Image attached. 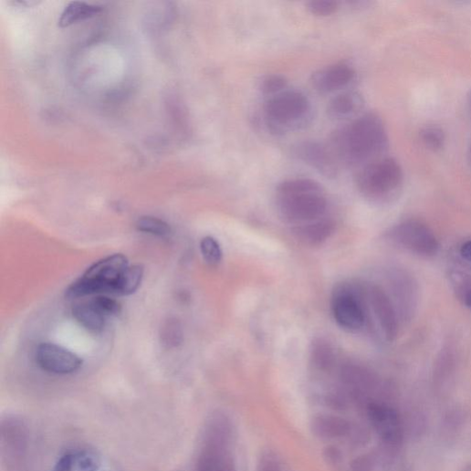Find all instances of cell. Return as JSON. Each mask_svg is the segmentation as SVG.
I'll use <instances>...</instances> for the list:
<instances>
[{
  "label": "cell",
  "instance_id": "obj_24",
  "mask_svg": "<svg viewBox=\"0 0 471 471\" xmlns=\"http://www.w3.org/2000/svg\"><path fill=\"white\" fill-rule=\"evenodd\" d=\"M420 138L424 145L433 152L442 150L445 143L444 131L435 125H428L423 128L420 131Z\"/></svg>",
  "mask_w": 471,
  "mask_h": 471
},
{
  "label": "cell",
  "instance_id": "obj_15",
  "mask_svg": "<svg viewBox=\"0 0 471 471\" xmlns=\"http://www.w3.org/2000/svg\"><path fill=\"white\" fill-rule=\"evenodd\" d=\"M335 230L333 220L323 217L317 221L295 225L292 228L295 237L303 245L315 247L330 238Z\"/></svg>",
  "mask_w": 471,
  "mask_h": 471
},
{
  "label": "cell",
  "instance_id": "obj_35",
  "mask_svg": "<svg viewBox=\"0 0 471 471\" xmlns=\"http://www.w3.org/2000/svg\"><path fill=\"white\" fill-rule=\"evenodd\" d=\"M467 105H468V109L471 112V89L470 90L468 91V94H467Z\"/></svg>",
  "mask_w": 471,
  "mask_h": 471
},
{
  "label": "cell",
  "instance_id": "obj_22",
  "mask_svg": "<svg viewBox=\"0 0 471 471\" xmlns=\"http://www.w3.org/2000/svg\"><path fill=\"white\" fill-rule=\"evenodd\" d=\"M312 366L319 372H329L334 363V352L331 346L322 339L312 342L310 350Z\"/></svg>",
  "mask_w": 471,
  "mask_h": 471
},
{
  "label": "cell",
  "instance_id": "obj_2",
  "mask_svg": "<svg viewBox=\"0 0 471 471\" xmlns=\"http://www.w3.org/2000/svg\"><path fill=\"white\" fill-rule=\"evenodd\" d=\"M277 208L286 223L299 225L325 217L328 201L319 183L305 178L291 179L277 188Z\"/></svg>",
  "mask_w": 471,
  "mask_h": 471
},
{
  "label": "cell",
  "instance_id": "obj_33",
  "mask_svg": "<svg viewBox=\"0 0 471 471\" xmlns=\"http://www.w3.org/2000/svg\"><path fill=\"white\" fill-rule=\"evenodd\" d=\"M462 293V300L464 305L471 309V285L465 288Z\"/></svg>",
  "mask_w": 471,
  "mask_h": 471
},
{
  "label": "cell",
  "instance_id": "obj_37",
  "mask_svg": "<svg viewBox=\"0 0 471 471\" xmlns=\"http://www.w3.org/2000/svg\"><path fill=\"white\" fill-rule=\"evenodd\" d=\"M466 471H471V466L468 469H466Z\"/></svg>",
  "mask_w": 471,
  "mask_h": 471
},
{
  "label": "cell",
  "instance_id": "obj_13",
  "mask_svg": "<svg viewBox=\"0 0 471 471\" xmlns=\"http://www.w3.org/2000/svg\"><path fill=\"white\" fill-rule=\"evenodd\" d=\"M295 155L327 177H334L338 162L329 147L318 142L306 141L295 148Z\"/></svg>",
  "mask_w": 471,
  "mask_h": 471
},
{
  "label": "cell",
  "instance_id": "obj_36",
  "mask_svg": "<svg viewBox=\"0 0 471 471\" xmlns=\"http://www.w3.org/2000/svg\"><path fill=\"white\" fill-rule=\"evenodd\" d=\"M467 157H468L469 162L471 163V142H470V145L468 147Z\"/></svg>",
  "mask_w": 471,
  "mask_h": 471
},
{
  "label": "cell",
  "instance_id": "obj_6",
  "mask_svg": "<svg viewBox=\"0 0 471 471\" xmlns=\"http://www.w3.org/2000/svg\"><path fill=\"white\" fill-rule=\"evenodd\" d=\"M130 268L123 255L106 257L91 266L85 274L66 290V298L76 299L91 295L117 296L118 287Z\"/></svg>",
  "mask_w": 471,
  "mask_h": 471
},
{
  "label": "cell",
  "instance_id": "obj_20",
  "mask_svg": "<svg viewBox=\"0 0 471 471\" xmlns=\"http://www.w3.org/2000/svg\"><path fill=\"white\" fill-rule=\"evenodd\" d=\"M100 13L101 8L99 6L74 2L65 8L59 18L58 26L60 28H67L80 21L95 17Z\"/></svg>",
  "mask_w": 471,
  "mask_h": 471
},
{
  "label": "cell",
  "instance_id": "obj_18",
  "mask_svg": "<svg viewBox=\"0 0 471 471\" xmlns=\"http://www.w3.org/2000/svg\"><path fill=\"white\" fill-rule=\"evenodd\" d=\"M311 428L315 435L321 439L344 437L351 433V424L339 416L320 414L313 418Z\"/></svg>",
  "mask_w": 471,
  "mask_h": 471
},
{
  "label": "cell",
  "instance_id": "obj_4",
  "mask_svg": "<svg viewBox=\"0 0 471 471\" xmlns=\"http://www.w3.org/2000/svg\"><path fill=\"white\" fill-rule=\"evenodd\" d=\"M311 105L305 94L286 89L269 97L264 105V120L272 133L282 135L305 129L311 121Z\"/></svg>",
  "mask_w": 471,
  "mask_h": 471
},
{
  "label": "cell",
  "instance_id": "obj_32",
  "mask_svg": "<svg viewBox=\"0 0 471 471\" xmlns=\"http://www.w3.org/2000/svg\"><path fill=\"white\" fill-rule=\"evenodd\" d=\"M460 256L465 261L471 264V241L462 245L460 248Z\"/></svg>",
  "mask_w": 471,
  "mask_h": 471
},
{
  "label": "cell",
  "instance_id": "obj_3",
  "mask_svg": "<svg viewBox=\"0 0 471 471\" xmlns=\"http://www.w3.org/2000/svg\"><path fill=\"white\" fill-rule=\"evenodd\" d=\"M404 183L401 164L393 158L382 157L361 168L356 175L360 193L376 204H390L400 196Z\"/></svg>",
  "mask_w": 471,
  "mask_h": 471
},
{
  "label": "cell",
  "instance_id": "obj_21",
  "mask_svg": "<svg viewBox=\"0 0 471 471\" xmlns=\"http://www.w3.org/2000/svg\"><path fill=\"white\" fill-rule=\"evenodd\" d=\"M100 466L97 451L87 447L71 449V471H98Z\"/></svg>",
  "mask_w": 471,
  "mask_h": 471
},
{
  "label": "cell",
  "instance_id": "obj_1",
  "mask_svg": "<svg viewBox=\"0 0 471 471\" xmlns=\"http://www.w3.org/2000/svg\"><path fill=\"white\" fill-rule=\"evenodd\" d=\"M388 147V132L382 118L367 112L337 130L329 148L338 163L361 168L382 158Z\"/></svg>",
  "mask_w": 471,
  "mask_h": 471
},
{
  "label": "cell",
  "instance_id": "obj_5",
  "mask_svg": "<svg viewBox=\"0 0 471 471\" xmlns=\"http://www.w3.org/2000/svg\"><path fill=\"white\" fill-rule=\"evenodd\" d=\"M232 425L224 414L208 421L194 471H237L230 453Z\"/></svg>",
  "mask_w": 471,
  "mask_h": 471
},
{
  "label": "cell",
  "instance_id": "obj_8",
  "mask_svg": "<svg viewBox=\"0 0 471 471\" xmlns=\"http://www.w3.org/2000/svg\"><path fill=\"white\" fill-rule=\"evenodd\" d=\"M363 296L368 323L373 322L379 335L392 342L399 332V315L391 297L375 284H363Z\"/></svg>",
  "mask_w": 471,
  "mask_h": 471
},
{
  "label": "cell",
  "instance_id": "obj_12",
  "mask_svg": "<svg viewBox=\"0 0 471 471\" xmlns=\"http://www.w3.org/2000/svg\"><path fill=\"white\" fill-rule=\"evenodd\" d=\"M394 300L392 301L399 318L411 320L419 304V288L413 277L403 270L394 273L392 279Z\"/></svg>",
  "mask_w": 471,
  "mask_h": 471
},
{
  "label": "cell",
  "instance_id": "obj_29",
  "mask_svg": "<svg viewBox=\"0 0 471 471\" xmlns=\"http://www.w3.org/2000/svg\"><path fill=\"white\" fill-rule=\"evenodd\" d=\"M162 340L169 347H176L183 340V331L176 319L168 320L162 329Z\"/></svg>",
  "mask_w": 471,
  "mask_h": 471
},
{
  "label": "cell",
  "instance_id": "obj_34",
  "mask_svg": "<svg viewBox=\"0 0 471 471\" xmlns=\"http://www.w3.org/2000/svg\"><path fill=\"white\" fill-rule=\"evenodd\" d=\"M327 455L330 461L335 463L340 458V454L337 448H329Z\"/></svg>",
  "mask_w": 471,
  "mask_h": 471
},
{
  "label": "cell",
  "instance_id": "obj_23",
  "mask_svg": "<svg viewBox=\"0 0 471 471\" xmlns=\"http://www.w3.org/2000/svg\"><path fill=\"white\" fill-rule=\"evenodd\" d=\"M144 277L143 267L137 265L130 267L123 276L120 287H118L117 296H131L141 287Z\"/></svg>",
  "mask_w": 471,
  "mask_h": 471
},
{
  "label": "cell",
  "instance_id": "obj_30",
  "mask_svg": "<svg viewBox=\"0 0 471 471\" xmlns=\"http://www.w3.org/2000/svg\"><path fill=\"white\" fill-rule=\"evenodd\" d=\"M257 471H286L279 455L272 451H264L258 460Z\"/></svg>",
  "mask_w": 471,
  "mask_h": 471
},
{
  "label": "cell",
  "instance_id": "obj_14",
  "mask_svg": "<svg viewBox=\"0 0 471 471\" xmlns=\"http://www.w3.org/2000/svg\"><path fill=\"white\" fill-rule=\"evenodd\" d=\"M356 72L345 64H334L319 69L312 75L311 83L320 93L341 89L355 78Z\"/></svg>",
  "mask_w": 471,
  "mask_h": 471
},
{
  "label": "cell",
  "instance_id": "obj_19",
  "mask_svg": "<svg viewBox=\"0 0 471 471\" xmlns=\"http://www.w3.org/2000/svg\"><path fill=\"white\" fill-rule=\"evenodd\" d=\"M72 315L82 327L91 332H101L105 327L107 318L89 300L76 305L72 309Z\"/></svg>",
  "mask_w": 471,
  "mask_h": 471
},
{
  "label": "cell",
  "instance_id": "obj_31",
  "mask_svg": "<svg viewBox=\"0 0 471 471\" xmlns=\"http://www.w3.org/2000/svg\"><path fill=\"white\" fill-rule=\"evenodd\" d=\"M307 9L315 16L327 17L337 12L338 4L330 0H314L307 4Z\"/></svg>",
  "mask_w": 471,
  "mask_h": 471
},
{
  "label": "cell",
  "instance_id": "obj_26",
  "mask_svg": "<svg viewBox=\"0 0 471 471\" xmlns=\"http://www.w3.org/2000/svg\"><path fill=\"white\" fill-rule=\"evenodd\" d=\"M200 249L204 261L216 266L222 260V250L218 242L213 237H205L201 241Z\"/></svg>",
  "mask_w": 471,
  "mask_h": 471
},
{
  "label": "cell",
  "instance_id": "obj_27",
  "mask_svg": "<svg viewBox=\"0 0 471 471\" xmlns=\"http://www.w3.org/2000/svg\"><path fill=\"white\" fill-rule=\"evenodd\" d=\"M288 81L281 75H270L266 77L261 84L260 90L266 96L272 97L288 89Z\"/></svg>",
  "mask_w": 471,
  "mask_h": 471
},
{
  "label": "cell",
  "instance_id": "obj_17",
  "mask_svg": "<svg viewBox=\"0 0 471 471\" xmlns=\"http://www.w3.org/2000/svg\"><path fill=\"white\" fill-rule=\"evenodd\" d=\"M365 100L357 91H345L336 95L328 104L327 112L335 120H348L359 114Z\"/></svg>",
  "mask_w": 471,
  "mask_h": 471
},
{
  "label": "cell",
  "instance_id": "obj_16",
  "mask_svg": "<svg viewBox=\"0 0 471 471\" xmlns=\"http://www.w3.org/2000/svg\"><path fill=\"white\" fill-rule=\"evenodd\" d=\"M341 382L355 397L368 398L376 387V379L365 369L346 366L340 372Z\"/></svg>",
  "mask_w": 471,
  "mask_h": 471
},
{
  "label": "cell",
  "instance_id": "obj_28",
  "mask_svg": "<svg viewBox=\"0 0 471 471\" xmlns=\"http://www.w3.org/2000/svg\"><path fill=\"white\" fill-rule=\"evenodd\" d=\"M89 301L106 318L120 315L122 310L120 302L104 295L96 296Z\"/></svg>",
  "mask_w": 471,
  "mask_h": 471
},
{
  "label": "cell",
  "instance_id": "obj_7",
  "mask_svg": "<svg viewBox=\"0 0 471 471\" xmlns=\"http://www.w3.org/2000/svg\"><path fill=\"white\" fill-rule=\"evenodd\" d=\"M331 311L337 324L350 332H358L368 324L363 284L342 282L331 297Z\"/></svg>",
  "mask_w": 471,
  "mask_h": 471
},
{
  "label": "cell",
  "instance_id": "obj_10",
  "mask_svg": "<svg viewBox=\"0 0 471 471\" xmlns=\"http://www.w3.org/2000/svg\"><path fill=\"white\" fill-rule=\"evenodd\" d=\"M369 419L382 440L390 447H398L403 439V427L398 412L385 403L368 404Z\"/></svg>",
  "mask_w": 471,
  "mask_h": 471
},
{
  "label": "cell",
  "instance_id": "obj_9",
  "mask_svg": "<svg viewBox=\"0 0 471 471\" xmlns=\"http://www.w3.org/2000/svg\"><path fill=\"white\" fill-rule=\"evenodd\" d=\"M388 239L398 247L421 257H433L439 251L434 231L424 222L408 219L392 226Z\"/></svg>",
  "mask_w": 471,
  "mask_h": 471
},
{
  "label": "cell",
  "instance_id": "obj_25",
  "mask_svg": "<svg viewBox=\"0 0 471 471\" xmlns=\"http://www.w3.org/2000/svg\"><path fill=\"white\" fill-rule=\"evenodd\" d=\"M136 226L139 231L158 236V237H165L171 232V226L168 223L153 216L140 218Z\"/></svg>",
  "mask_w": 471,
  "mask_h": 471
},
{
  "label": "cell",
  "instance_id": "obj_11",
  "mask_svg": "<svg viewBox=\"0 0 471 471\" xmlns=\"http://www.w3.org/2000/svg\"><path fill=\"white\" fill-rule=\"evenodd\" d=\"M37 361L43 371L56 375H70L82 367V361L76 353L54 343L38 346Z\"/></svg>",
  "mask_w": 471,
  "mask_h": 471
}]
</instances>
